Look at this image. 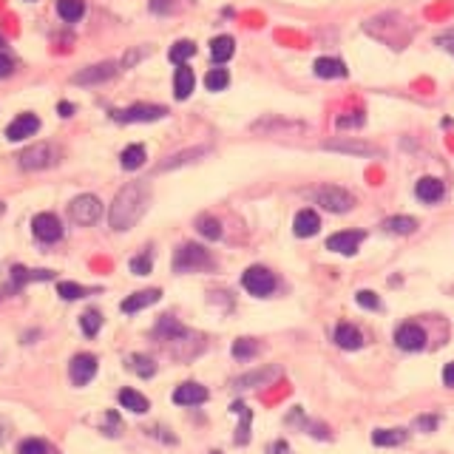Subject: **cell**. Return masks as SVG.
I'll return each instance as SVG.
<instances>
[{
    "label": "cell",
    "instance_id": "obj_26",
    "mask_svg": "<svg viewBox=\"0 0 454 454\" xmlns=\"http://www.w3.org/2000/svg\"><path fill=\"white\" fill-rule=\"evenodd\" d=\"M384 227H387L389 233L409 236V233H415V231H417V221H415L412 216H392V219H387V221H384Z\"/></svg>",
    "mask_w": 454,
    "mask_h": 454
},
{
    "label": "cell",
    "instance_id": "obj_11",
    "mask_svg": "<svg viewBox=\"0 0 454 454\" xmlns=\"http://www.w3.org/2000/svg\"><path fill=\"white\" fill-rule=\"evenodd\" d=\"M327 150H338V154H355V157H381V148H375L369 142H358V139H332L324 142Z\"/></svg>",
    "mask_w": 454,
    "mask_h": 454
},
{
    "label": "cell",
    "instance_id": "obj_12",
    "mask_svg": "<svg viewBox=\"0 0 454 454\" xmlns=\"http://www.w3.org/2000/svg\"><path fill=\"white\" fill-rule=\"evenodd\" d=\"M363 239H366L363 231H344V233H335V236L327 239V250L341 253V256H352Z\"/></svg>",
    "mask_w": 454,
    "mask_h": 454
},
{
    "label": "cell",
    "instance_id": "obj_22",
    "mask_svg": "<svg viewBox=\"0 0 454 454\" xmlns=\"http://www.w3.org/2000/svg\"><path fill=\"white\" fill-rule=\"evenodd\" d=\"M57 15L65 23H77L86 15V4L83 0H57Z\"/></svg>",
    "mask_w": 454,
    "mask_h": 454
},
{
    "label": "cell",
    "instance_id": "obj_29",
    "mask_svg": "<svg viewBox=\"0 0 454 454\" xmlns=\"http://www.w3.org/2000/svg\"><path fill=\"white\" fill-rule=\"evenodd\" d=\"M227 83H231V74H227V68H210L205 74V89L207 91H221V89H227Z\"/></svg>",
    "mask_w": 454,
    "mask_h": 454
},
{
    "label": "cell",
    "instance_id": "obj_33",
    "mask_svg": "<svg viewBox=\"0 0 454 454\" xmlns=\"http://www.w3.org/2000/svg\"><path fill=\"white\" fill-rule=\"evenodd\" d=\"M199 233H202L205 239H219V236H221V224H219V219L202 216V219H199Z\"/></svg>",
    "mask_w": 454,
    "mask_h": 454
},
{
    "label": "cell",
    "instance_id": "obj_25",
    "mask_svg": "<svg viewBox=\"0 0 454 454\" xmlns=\"http://www.w3.org/2000/svg\"><path fill=\"white\" fill-rule=\"evenodd\" d=\"M119 406L128 409V412H134V415H145L148 412V398L139 395L136 389H122L119 392Z\"/></svg>",
    "mask_w": 454,
    "mask_h": 454
},
{
    "label": "cell",
    "instance_id": "obj_18",
    "mask_svg": "<svg viewBox=\"0 0 454 454\" xmlns=\"http://www.w3.org/2000/svg\"><path fill=\"white\" fill-rule=\"evenodd\" d=\"M313 71L318 74L321 80H341V77H346V74H349V68L341 60H332V57H318L313 63Z\"/></svg>",
    "mask_w": 454,
    "mask_h": 454
},
{
    "label": "cell",
    "instance_id": "obj_5",
    "mask_svg": "<svg viewBox=\"0 0 454 454\" xmlns=\"http://www.w3.org/2000/svg\"><path fill=\"white\" fill-rule=\"evenodd\" d=\"M68 213L77 224H94L103 216V202L97 196H91V193H83V196H77L68 205Z\"/></svg>",
    "mask_w": 454,
    "mask_h": 454
},
{
    "label": "cell",
    "instance_id": "obj_3",
    "mask_svg": "<svg viewBox=\"0 0 454 454\" xmlns=\"http://www.w3.org/2000/svg\"><path fill=\"white\" fill-rule=\"evenodd\" d=\"M162 117H168L165 105H148V103H136V105L111 111V119H117V122H157Z\"/></svg>",
    "mask_w": 454,
    "mask_h": 454
},
{
    "label": "cell",
    "instance_id": "obj_1",
    "mask_svg": "<svg viewBox=\"0 0 454 454\" xmlns=\"http://www.w3.org/2000/svg\"><path fill=\"white\" fill-rule=\"evenodd\" d=\"M150 205V188L145 182H128L117 196H114V205L108 210V221L114 231H128L134 227L145 210Z\"/></svg>",
    "mask_w": 454,
    "mask_h": 454
},
{
    "label": "cell",
    "instance_id": "obj_43",
    "mask_svg": "<svg viewBox=\"0 0 454 454\" xmlns=\"http://www.w3.org/2000/svg\"><path fill=\"white\" fill-rule=\"evenodd\" d=\"M437 46H443L448 54H454V29H448V32L437 34Z\"/></svg>",
    "mask_w": 454,
    "mask_h": 454
},
{
    "label": "cell",
    "instance_id": "obj_47",
    "mask_svg": "<svg viewBox=\"0 0 454 454\" xmlns=\"http://www.w3.org/2000/svg\"><path fill=\"white\" fill-rule=\"evenodd\" d=\"M57 114H60V117H71V114H74V105H71V103H60V105H57Z\"/></svg>",
    "mask_w": 454,
    "mask_h": 454
},
{
    "label": "cell",
    "instance_id": "obj_45",
    "mask_svg": "<svg viewBox=\"0 0 454 454\" xmlns=\"http://www.w3.org/2000/svg\"><path fill=\"white\" fill-rule=\"evenodd\" d=\"M437 417H417L415 420V429H423V432H432V429H437Z\"/></svg>",
    "mask_w": 454,
    "mask_h": 454
},
{
    "label": "cell",
    "instance_id": "obj_16",
    "mask_svg": "<svg viewBox=\"0 0 454 454\" xmlns=\"http://www.w3.org/2000/svg\"><path fill=\"white\" fill-rule=\"evenodd\" d=\"M162 298V292L160 290H142V292H134V295H128L122 304H119V310L122 313H139V310H145V307H150V304H157V301Z\"/></svg>",
    "mask_w": 454,
    "mask_h": 454
},
{
    "label": "cell",
    "instance_id": "obj_19",
    "mask_svg": "<svg viewBox=\"0 0 454 454\" xmlns=\"http://www.w3.org/2000/svg\"><path fill=\"white\" fill-rule=\"evenodd\" d=\"M415 193H417V199H420V202L432 205V202H437V199L443 196V182H440V179H434V176H423V179H417Z\"/></svg>",
    "mask_w": 454,
    "mask_h": 454
},
{
    "label": "cell",
    "instance_id": "obj_36",
    "mask_svg": "<svg viewBox=\"0 0 454 454\" xmlns=\"http://www.w3.org/2000/svg\"><path fill=\"white\" fill-rule=\"evenodd\" d=\"M278 375V369H270V372H264V369H259V372H253V375H245L242 381H239V387H253V384H261V381H270V377H275Z\"/></svg>",
    "mask_w": 454,
    "mask_h": 454
},
{
    "label": "cell",
    "instance_id": "obj_4",
    "mask_svg": "<svg viewBox=\"0 0 454 454\" xmlns=\"http://www.w3.org/2000/svg\"><path fill=\"white\" fill-rule=\"evenodd\" d=\"M18 160H20L23 171H43V168H51L57 162V148L48 145V142H40V145L26 148Z\"/></svg>",
    "mask_w": 454,
    "mask_h": 454
},
{
    "label": "cell",
    "instance_id": "obj_39",
    "mask_svg": "<svg viewBox=\"0 0 454 454\" xmlns=\"http://www.w3.org/2000/svg\"><path fill=\"white\" fill-rule=\"evenodd\" d=\"M202 154H205V148H193V150H185V154H176V157H171V160L162 165V171L176 168V165H182V162H190V157H202Z\"/></svg>",
    "mask_w": 454,
    "mask_h": 454
},
{
    "label": "cell",
    "instance_id": "obj_23",
    "mask_svg": "<svg viewBox=\"0 0 454 454\" xmlns=\"http://www.w3.org/2000/svg\"><path fill=\"white\" fill-rule=\"evenodd\" d=\"M233 51H236L233 37L221 34V37H213V40H210V54H213V60H216V63H227V60L233 57Z\"/></svg>",
    "mask_w": 454,
    "mask_h": 454
},
{
    "label": "cell",
    "instance_id": "obj_14",
    "mask_svg": "<svg viewBox=\"0 0 454 454\" xmlns=\"http://www.w3.org/2000/svg\"><path fill=\"white\" fill-rule=\"evenodd\" d=\"M395 344H398L401 349H406V352H417V349L426 346V332H423L417 324H403V327H398V332H395Z\"/></svg>",
    "mask_w": 454,
    "mask_h": 454
},
{
    "label": "cell",
    "instance_id": "obj_40",
    "mask_svg": "<svg viewBox=\"0 0 454 454\" xmlns=\"http://www.w3.org/2000/svg\"><path fill=\"white\" fill-rule=\"evenodd\" d=\"M157 332H160V335H171V338H174V335H182L185 330H182V327H179V324H176V321H174L171 316H165V318L160 321V327H157Z\"/></svg>",
    "mask_w": 454,
    "mask_h": 454
},
{
    "label": "cell",
    "instance_id": "obj_41",
    "mask_svg": "<svg viewBox=\"0 0 454 454\" xmlns=\"http://www.w3.org/2000/svg\"><path fill=\"white\" fill-rule=\"evenodd\" d=\"M363 125V111H352L349 117H338V128H361Z\"/></svg>",
    "mask_w": 454,
    "mask_h": 454
},
{
    "label": "cell",
    "instance_id": "obj_42",
    "mask_svg": "<svg viewBox=\"0 0 454 454\" xmlns=\"http://www.w3.org/2000/svg\"><path fill=\"white\" fill-rule=\"evenodd\" d=\"M148 9L157 15H168V12H174V0H148Z\"/></svg>",
    "mask_w": 454,
    "mask_h": 454
},
{
    "label": "cell",
    "instance_id": "obj_44",
    "mask_svg": "<svg viewBox=\"0 0 454 454\" xmlns=\"http://www.w3.org/2000/svg\"><path fill=\"white\" fill-rule=\"evenodd\" d=\"M12 71H15V63H12V57H9V54H0V80H6Z\"/></svg>",
    "mask_w": 454,
    "mask_h": 454
},
{
    "label": "cell",
    "instance_id": "obj_28",
    "mask_svg": "<svg viewBox=\"0 0 454 454\" xmlns=\"http://www.w3.org/2000/svg\"><path fill=\"white\" fill-rule=\"evenodd\" d=\"M193 54H196V43H190V40H179V43H174V46H171V51H168L171 63H176V65H185Z\"/></svg>",
    "mask_w": 454,
    "mask_h": 454
},
{
    "label": "cell",
    "instance_id": "obj_31",
    "mask_svg": "<svg viewBox=\"0 0 454 454\" xmlns=\"http://www.w3.org/2000/svg\"><path fill=\"white\" fill-rule=\"evenodd\" d=\"M256 352H259V344H256L253 338H239V341L233 344V358H236V361H250Z\"/></svg>",
    "mask_w": 454,
    "mask_h": 454
},
{
    "label": "cell",
    "instance_id": "obj_15",
    "mask_svg": "<svg viewBox=\"0 0 454 454\" xmlns=\"http://www.w3.org/2000/svg\"><path fill=\"white\" fill-rule=\"evenodd\" d=\"M318 227H321V219L316 210L304 207V210H298L295 213V221H292V231L298 239H307V236H316L318 233Z\"/></svg>",
    "mask_w": 454,
    "mask_h": 454
},
{
    "label": "cell",
    "instance_id": "obj_2",
    "mask_svg": "<svg viewBox=\"0 0 454 454\" xmlns=\"http://www.w3.org/2000/svg\"><path fill=\"white\" fill-rule=\"evenodd\" d=\"M213 264V259H210V253L205 250V247H199V245H182L179 250H176V256H174V270L176 273H196V270H205V267H210Z\"/></svg>",
    "mask_w": 454,
    "mask_h": 454
},
{
    "label": "cell",
    "instance_id": "obj_37",
    "mask_svg": "<svg viewBox=\"0 0 454 454\" xmlns=\"http://www.w3.org/2000/svg\"><path fill=\"white\" fill-rule=\"evenodd\" d=\"M18 454H48V446H46L43 440L32 437V440H23V443H20Z\"/></svg>",
    "mask_w": 454,
    "mask_h": 454
},
{
    "label": "cell",
    "instance_id": "obj_24",
    "mask_svg": "<svg viewBox=\"0 0 454 454\" xmlns=\"http://www.w3.org/2000/svg\"><path fill=\"white\" fill-rule=\"evenodd\" d=\"M145 160H148V154H145V148L142 145H128L122 154H119V165L125 168V171H136V168H142L145 165Z\"/></svg>",
    "mask_w": 454,
    "mask_h": 454
},
{
    "label": "cell",
    "instance_id": "obj_6",
    "mask_svg": "<svg viewBox=\"0 0 454 454\" xmlns=\"http://www.w3.org/2000/svg\"><path fill=\"white\" fill-rule=\"evenodd\" d=\"M316 199H318V205H321L324 210H330V213H346V210H352V205H355V196H352L349 190L338 188V185L321 188V190L316 193Z\"/></svg>",
    "mask_w": 454,
    "mask_h": 454
},
{
    "label": "cell",
    "instance_id": "obj_13",
    "mask_svg": "<svg viewBox=\"0 0 454 454\" xmlns=\"http://www.w3.org/2000/svg\"><path fill=\"white\" fill-rule=\"evenodd\" d=\"M37 131H40V119H37L34 114H20V117H15V119L9 122L6 139L20 142V139H26V136H34Z\"/></svg>",
    "mask_w": 454,
    "mask_h": 454
},
{
    "label": "cell",
    "instance_id": "obj_27",
    "mask_svg": "<svg viewBox=\"0 0 454 454\" xmlns=\"http://www.w3.org/2000/svg\"><path fill=\"white\" fill-rule=\"evenodd\" d=\"M406 440V432L403 429H377L372 434V443L375 446H401Z\"/></svg>",
    "mask_w": 454,
    "mask_h": 454
},
{
    "label": "cell",
    "instance_id": "obj_30",
    "mask_svg": "<svg viewBox=\"0 0 454 454\" xmlns=\"http://www.w3.org/2000/svg\"><path fill=\"white\" fill-rule=\"evenodd\" d=\"M80 327H83V332H86L89 338H94V335L100 332V327H103V316H100L97 310L83 313V316H80Z\"/></svg>",
    "mask_w": 454,
    "mask_h": 454
},
{
    "label": "cell",
    "instance_id": "obj_20",
    "mask_svg": "<svg viewBox=\"0 0 454 454\" xmlns=\"http://www.w3.org/2000/svg\"><path fill=\"white\" fill-rule=\"evenodd\" d=\"M193 86H196L193 71L188 65H179L176 74H174V94H176V100H188L190 91H193Z\"/></svg>",
    "mask_w": 454,
    "mask_h": 454
},
{
    "label": "cell",
    "instance_id": "obj_35",
    "mask_svg": "<svg viewBox=\"0 0 454 454\" xmlns=\"http://www.w3.org/2000/svg\"><path fill=\"white\" fill-rule=\"evenodd\" d=\"M150 267H154V256H150V250H145L142 256L131 259V270H134L136 275H148V273H150Z\"/></svg>",
    "mask_w": 454,
    "mask_h": 454
},
{
    "label": "cell",
    "instance_id": "obj_10",
    "mask_svg": "<svg viewBox=\"0 0 454 454\" xmlns=\"http://www.w3.org/2000/svg\"><path fill=\"white\" fill-rule=\"evenodd\" d=\"M32 231H34V236H37L40 242H46V245L63 239V224H60V219H57L54 213H37L34 221H32Z\"/></svg>",
    "mask_w": 454,
    "mask_h": 454
},
{
    "label": "cell",
    "instance_id": "obj_32",
    "mask_svg": "<svg viewBox=\"0 0 454 454\" xmlns=\"http://www.w3.org/2000/svg\"><path fill=\"white\" fill-rule=\"evenodd\" d=\"M86 292H89L86 287L74 284V281H60V284H57V295L65 298V301H77V298H83Z\"/></svg>",
    "mask_w": 454,
    "mask_h": 454
},
{
    "label": "cell",
    "instance_id": "obj_7",
    "mask_svg": "<svg viewBox=\"0 0 454 454\" xmlns=\"http://www.w3.org/2000/svg\"><path fill=\"white\" fill-rule=\"evenodd\" d=\"M242 287L250 292V295H259V298H264V295H270L273 290H275V275L267 270V267H250V270H245V275H242Z\"/></svg>",
    "mask_w": 454,
    "mask_h": 454
},
{
    "label": "cell",
    "instance_id": "obj_9",
    "mask_svg": "<svg viewBox=\"0 0 454 454\" xmlns=\"http://www.w3.org/2000/svg\"><path fill=\"white\" fill-rule=\"evenodd\" d=\"M68 375H71V384L74 387H86L91 377L97 375V358L83 352V355H74L68 363Z\"/></svg>",
    "mask_w": 454,
    "mask_h": 454
},
{
    "label": "cell",
    "instance_id": "obj_38",
    "mask_svg": "<svg viewBox=\"0 0 454 454\" xmlns=\"http://www.w3.org/2000/svg\"><path fill=\"white\" fill-rule=\"evenodd\" d=\"M355 301H358L363 310H377V307H381V298H377L372 290H361V292L355 295Z\"/></svg>",
    "mask_w": 454,
    "mask_h": 454
},
{
    "label": "cell",
    "instance_id": "obj_21",
    "mask_svg": "<svg viewBox=\"0 0 454 454\" xmlns=\"http://www.w3.org/2000/svg\"><path fill=\"white\" fill-rule=\"evenodd\" d=\"M335 344H338L341 349H361L363 338H361V332H358L352 324H338V330H335Z\"/></svg>",
    "mask_w": 454,
    "mask_h": 454
},
{
    "label": "cell",
    "instance_id": "obj_46",
    "mask_svg": "<svg viewBox=\"0 0 454 454\" xmlns=\"http://www.w3.org/2000/svg\"><path fill=\"white\" fill-rule=\"evenodd\" d=\"M443 384L454 389V361H451V363H446V369H443Z\"/></svg>",
    "mask_w": 454,
    "mask_h": 454
},
{
    "label": "cell",
    "instance_id": "obj_8",
    "mask_svg": "<svg viewBox=\"0 0 454 454\" xmlns=\"http://www.w3.org/2000/svg\"><path fill=\"white\" fill-rule=\"evenodd\" d=\"M117 63H111V60H105V63H97V65H89V68H83V71H77L71 77V83L74 86H97V83H105V80H111L114 74H117Z\"/></svg>",
    "mask_w": 454,
    "mask_h": 454
},
{
    "label": "cell",
    "instance_id": "obj_48",
    "mask_svg": "<svg viewBox=\"0 0 454 454\" xmlns=\"http://www.w3.org/2000/svg\"><path fill=\"white\" fill-rule=\"evenodd\" d=\"M210 454H221V451H210Z\"/></svg>",
    "mask_w": 454,
    "mask_h": 454
},
{
    "label": "cell",
    "instance_id": "obj_17",
    "mask_svg": "<svg viewBox=\"0 0 454 454\" xmlns=\"http://www.w3.org/2000/svg\"><path fill=\"white\" fill-rule=\"evenodd\" d=\"M205 401H207V389L193 384V381L174 389V403H179V406H196V403H205Z\"/></svg>",
    "mask_w": 454,
    "mask_h": 454
},
{
    "label": "cell",
    "instance_id": "obj_34",
    "mask_svg": "<svg viewBox=\"0 0 454 454\" xmlns=\"http://www.w3.org/2000/svg\"><path fill=\"white\" fill-rule=\"evenodd\" d=\"M131 369H134L136 375H142V377H150V375L157 372L154 361H150V358H145V355H134V358H131Z\"/></svg>",
    "mask_w": 454,
    "mask_h": 454
}]
</instances>
